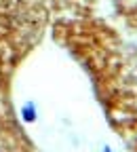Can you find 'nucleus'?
<instances>
[{
	"label": "nucleus",
	"instance_id": "obj_1",
	"mask_svg": "<svg viewBox=\"0 0 137 152\" xmlns=\"http://www.w3.org/2000/svg\"><path fill=\"white\" fill-rule=\"evenodd\" d=\"M21 116H23V121H28V123H32V121L36 118V110H34L32 104H28V106L21 110Z\"/></svg>",
	"mask_w": 137,
	"mask_h": 152
}]
</instances>
